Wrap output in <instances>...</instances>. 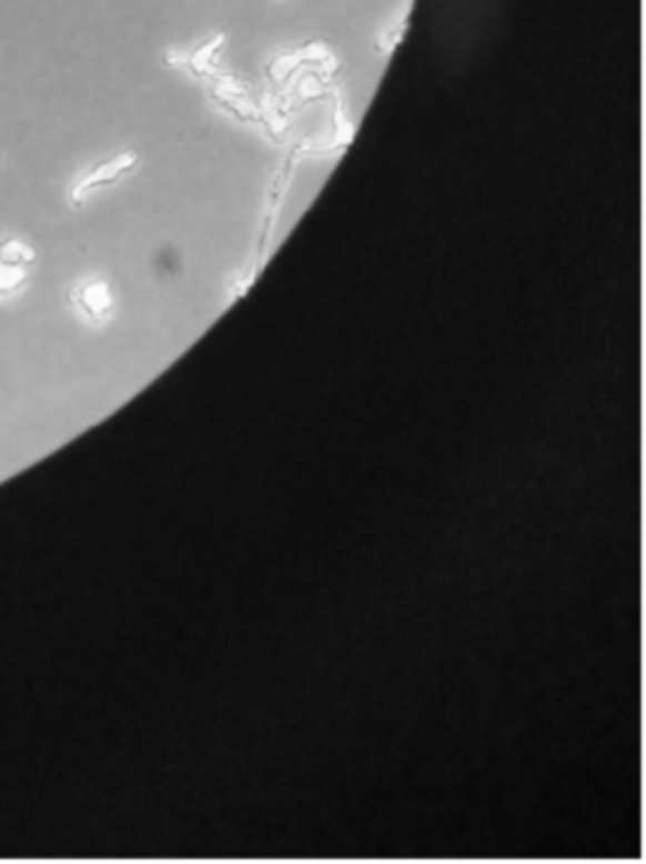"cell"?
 <instances>
[{"instance_id":"1","label":"cell","mask_w":646,"mask_h":864,"mask_svg":"<svg viewBox=\"0 0 646 864\" xmlns=\"http://www.w3.org/2000/svg\"><path fill=\"white\" fill-rule=\"evenodd\" d=\"M140 163H142V152L138 148L117 150L112 155L97 160V163L89 170H84V173L74 180V185H71L69 191L71 209H82L89 195L117 185L122 178L134 173Z\"/></svg>"},{"instance_id":"2","label":"cell","mask_w":646,"mask_h":864,"mask_svg":"<svg viewBox=\"0 0 646 864\" xmlns=\"http://www.w3.org/2000/svg\"><path fill=\"white\" fill-rule=\"evenodd\" d=\"M315 67L322 71V77H330L337 71V59L335 53L330 51L325 43H307V47L300 49H290L280 53V57L269 61L266 67V77L272 79L274 84H284L286 79L297 74L300 69H310Z\"/></svg>"},{"instance_id":"3","label":"cell","mask_w":646,"mask_h":864,"mask_svg":"<svg viewBox=\"0 0 646 864\" xmlns=\"http://www.w3.org/2000/svg\"><path fill=\"white\" fill-rule=\"evenodd\" d=\"M226 47V33H213L209 41H203L201 47H195L185 57V67L195 79L203 82H215L223 77L221 69V51Z\"/></svg>"},{"instance_id":"4","label":"cell","mask_w":646,"mask_h":864,"mask_svg":"<svg viewBox=\"0 0 646 864\" xmlns=\"http://www.w3.org/2000/svg\"><path fill=\"white\" fill-rule=\"evenodd\" d=\"M71 302H74L89 320L102 322L114 308V294L112 287L102 282V279H89V282H82L71 292Z\"/></svg>"},{"instance_id":"5","label":"cell","mask_w":646,"mask_h":864,"mask_svg":"<svg viewBox=\"0 0 646 864\" xmlns=\"http://www.w3.org/2000/svg\"><path fill=\"white\" fill-rule=\"evenodd\" d=\"M36 259H39V251H36L26 239L21 237L0 239V264L29 269L31 264H36Z\"/></svg>"},{"instance_id":"6","label":"cell","mask_w":646,"mask_h":864,"mask_svg":"<svg viewBox=\"0 0 646 864\" xmlns=\"http://www.w3.org/2000/svg\"><path fill=\"white\" fill-rule=\"evenodd\" d=\"M408 16H411V3L403 6L391 23H385L383 33L378 36V47H375L378 49V53H383V57H391V53L401 47L403 39H406Z\"/></svg>"},{"instance_id":"7","label":"cell","mask_w":646,"mask_h":864,"mask_svg":"<svg viewBox=\"0 0 646 864\" xmlns=\"http://www.w3.org/2000/svg\"><path fill=\"white\" fill-rule=\"evenodd\" d=\"M26 282H29V272L23 267L0 264V297L16 294L18 290H23Z\"/></svg>"}]
</instances>
